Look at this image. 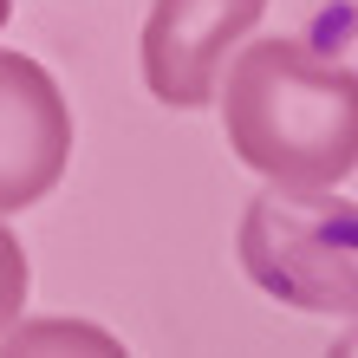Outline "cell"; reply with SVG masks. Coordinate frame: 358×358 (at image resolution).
Listing matches in <instances>:
<instances>
[{
	"mask_svg": "<svg viewBox=\"0 0 358 358\" xmlns=\"http://www.w3.org/2000/svg\"><path fill=\"white\" fill-rule=\"evenodd\" d=\"M215 104L228 150L273 189H339L358 170V72L306 39H241Z\"/></svg>",
	"mask_w": 358,
	"mask_h": 358,
	"instance_id": "cell-1",
	"label": "cell"
},
{
	"mask_svg": "<svg viewBox=\"0 0 358 358\" xmlns=\"http://www.w3.org/2000/svg\"><path fill=\"white\" fill-rule=\"evenodd\" d=\"M241 267L273 300L358 326V208L332 189H273L241 222Z\"/></svg>",
	"mask_w": 358,
	"mask_h": 358,
	"instance_id": "cell-2",
	"label": "cell"
},
{
	"mask_svg": "<svg viewBox=\"0 0 358 358\" xmlns=\"http://www.w3.org/2000/svg\"><path fill=\"white\" fill-rule=\"evenodd\" d=\"M267 0H157L143 20V92L170 111L215 104L222 66L248 33L261 27Z\"/></svg>",
	"mask_w": 358,
	"mask_h": 358,
	"instance_id": "cell-3",
	"label": "cell"
},
{
	"mask_svg": "<svg viewBox=\"0 0 358 358\" xmlns=\"http://www.w3.org/2000/svg\"><path fill=\"white\" fill-rule=\"evenodd\" d=\"M72 163V104L59 78L27 52L0 46V215L46 202Z\"/></svg>",
	"mask_w": 358,
	"mask_h": 358,
	"instance_id": "cell-4",
	"label": "cell"
},
{
	"mask_svg": "<svg viewBox=\"0 0 358 358\" xmlns=\"http://www.w3.org/2000/svg\"><path fill=\"white\" fill-rule=\"evenodd\" d=\"M7 352H46V345H85V352H124L111 332L98 326H66V320H46V326H7V339H0Z\"/></svg>",
	"mask_w": 358,
	"mask_h": 358,
	"instance_id": "cell-5",
	"label": "cell"
},
{
	"mask_svg": "<svg viewBox=\"0 0 358 358\" xmlns=\"http://www.w3.org/2000/svg\"><path fill=\"white\" fill-rule=\"evenodd\" d=\"M27 293H33V267H27V248H20L7 228H0V339L7 326L27 313Z\"/></svg>",
	"mask_w": 358,
	"mask_h": 358,
	"instance_id": "cell-6",
	"label": "cell"
},
{
	"mask_svg": "<svg viewBox=\"0 0 358 358\" xmlns=\"http://www.w3.org/2000/svg\"><path fill=\"white\" fill-rule=\"evenodd\" d=\"M7 13H13V0H0V27H7Z\"/></svg>",
	"mask_w": 358,
	"mask_h": 358,
	"instance_id": "cell-7",
	"label": "cell"
}]
</instances>
